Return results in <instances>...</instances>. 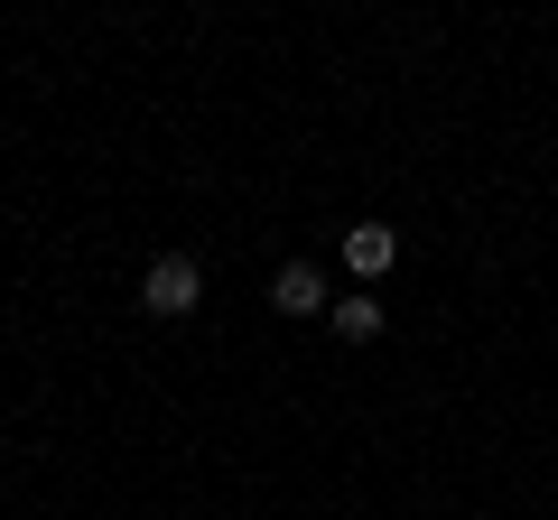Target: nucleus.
<instances>
[{"mask_svg":"<svg viewBox=\"0 0 558 520\" xmlns=\"http://www.w3.org/2000/svg\"><path fill=\"white\" fill-rule=\"evenodd\" d=\"M140 307H149V317H196L205 307V270L186 251H159L149 270H140Z\"/></svg>","mask_w":558,"mask_h":520,"instance_id":"obj_1","label":"nucleus"},{"mask_svg":"<svg viewBox=\"0 0 558 520\" xmlns=\"http://www.w3.org/2000/svg\"><path fill=\"white\" fill-rule=\"evenodd\" d=\"M270 307H279V317H317V307H336L326 280H317V260H289V270L270 280Z\"/></svg>","mask_w":558,"mask_h":520,"instance_id":"obj_2","label":"nucleus"},{"mask_svg":"<svg viewBox=\"0 0 558 520\" xmlns=\"http://www.w3.org/2000/svg\"><path fill=\"white\" fill-rule=\"evenodd\" d=\"M391 260H400V233H391V223H354V233H344V270H354V280H381Z\"/></svg>","mask_w":558,"mask_h":520,"instance_id":"obj_3","label":"nucleus"},{"mask_svg":"<svg viewBox=\"0 0 558 520\" xmlns=\"http://www.w3.org/2000/svg\"><path fill=\"white\" fill-rule=\"evenodd\" d=\"M326 317H336V335H344V344H373V335H381V298H336Z\"/></svg>","mask_w":558,"mask_h":520,"instance_id":"obj_4","label":"nucleus"}]
</instances>
